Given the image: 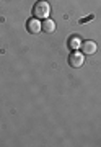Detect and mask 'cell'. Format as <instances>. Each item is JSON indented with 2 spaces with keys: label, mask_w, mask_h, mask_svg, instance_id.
I'll return each mask as SVG.
<instances>
[{
  "label": "cell",
  "mask_w": 101,
  "mask_h": 147,
  "mask_svg": "<svg viewBox=\"0 0 101 147\" xmlns=\"http://www.w3.org/2000/svg\"><path fill=\"white\" fill-rule=\"evenodd\" d=\"M91 20H95V15H90V16L82 18V20H80V23H86V21H91Z\"/></svg>",
  "instance_id": "cell-7"
},
{
  "label": "cell",
  "mask_w": 101,
  "mask_h": 147,
  "mask_svg": "<svg viewBox=\"0 0 101 147\" xmlns=\"http://www.w3.org/2000/svg\"><path fill=\"white\" fill-rule=\"evenodd\" d=\"M67 46H69L70 51H78V47L82 46V41H80V38L77 34L69 38V41H67Z\"/></svg>",
  "instance_id": "cell-5"
},
{
  "label": "cell",
  "mask_w": 101,
  "mask_h": 147,
  "mask_svg": "<svg viewBox=\"0 0 101 147\" xmlns=\"http://www.w3.org/2000/svg\"><path fill=\"white\" fill-rule=\"evenodd\" d=\"M41 26H43V31H46V33H54L56 31V23H54L52 20H49V18H46L44 23H41Z\"/></svg>",
  "instance_id": "cell-6"
},
{
  "label": "cell",
  "mask_w": 101,
  "mask_h": 147,
  "mask_svg": "<svg viewBox=\"0 0 101 147\" xmlns=\"http://www.w3.org/2000/svg\"><path fill=\"white\" fill-rule=\"evenodd\" d=\"M26 30H28V33H31V34H37V33L43 30V26H41V23H39L37 18H31V20H28V23H26Z\"/></svg>",
  "instance_id": "cell-3"
},
{
  "label": "cell",
  "mask_w": 101,
  "mask_h": 147,
  "mask_svg": "<svg viewBox=\"0 0 101 147\" xmlns=\"http://www.w3.org/2000/svg\"><path fill=\"white\" fill-rule=\"evenodd\" d=\"M33 15H34V18H37V20H46V18H49V15H51V5H49L46 0H39V2H36L34 7H33Z\"/></svg>",
  "instance_id": "cell-1"
},
{
  "label": "cell",
  "mask_w": 101,
  "mask_h": 147,
  "mask_svg": "<svg viewBox=\"0 0 101 147\" xmlns=\"http://www.w3.org/2000/svg\"><path fill=\"white\" fill-rule=\"evenodd\" d=\"M82 53L83 54H95L96 53V42L95 41H85L82 44Z\"/></svg>",
  "instance_id": "cell-4"
},
{
  "label": "cell",
  "mask_w": 101,
  "mask_h": 147,
  "mask_svg": "<svg viewBox=\"0 0 101 147\" xmlns=\"http://www.w3.org/2000/svg\"><path fill=\"white\" fill-rule=\"evenodd\" d=\"M83 62H85V56H83V53H78V51H72L69 56V65L74 69H78L83 65Z\"/></svg>",
  "instance_id": "cell-2"
}]
</instances>
